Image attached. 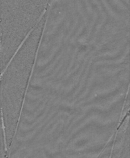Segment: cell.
Segmentation results:
<instances>
[{
  "mask_svg": "<svg viewBox=\"0 0 130 158\" xmlns=\"http://www.w3.org/2000/svg\"><path fill=\"white\" fill-rule=\"evenodd\" d=\"M43 30L42 26H35L1 74V85L3 94L21 95L25 93Z\"/></svg>",
  "mask_w": 130,
  "mask_h": 158,
  "instance_id": "1",
  "label": "cell"
}]
</instances>
